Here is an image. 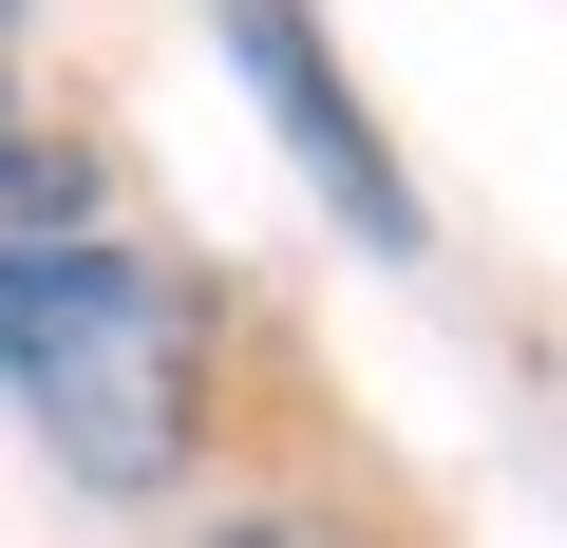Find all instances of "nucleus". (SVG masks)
I'll list each match as a JSON object with an SVG mask.
<instances>
[{
	"label": "nucleus",
	"mask_w": 567,
	"mask_h": 548,
	"mask_svg": "<svg viewBox=\"0 0 567 548\" xmlns=\"http://www.w3.org/2000/svg\"><path fill=\"white\" fill-rule=\"evenodd\" d=\"M0 379L39 397L76 492H189V454H208V303L133 246H20Z\"/></svg>",
	"instance_id": "1"
},
{
	"label": "nucleus",
	"mask_w": 567,
	"mask_h": 548,
	"mask_svg": "<svg viewBox=\"0 0 567 548\" xmlns=\"http://www.w3.org/2000/svg\"><path fill=\"white\" fill-rule=\"evenodd\" d=\"M227 20V58H246V95H265V133H284V170H303L379 265H416V189H398V152H379V114H360V76L322 58V20L303 0H208Z\"/></svg>",
	"instance_id": "2"
},
{
	"label": "nucleus",
	"mask_w": 567,
	"mask_h": 548,
	"mask_svg": "<svg viewBox=\"0 0 567 548\" xmlns=\"http://www.w3.org/2000/svg\"><path fill=\"white\" fill-rule=\"evenodd\" d=\"M76 208H95V152H76L58 114H20V76H0V227L39 246V227H76Z\"/></svg>",
	"instance_id": "3"
},
{
	"label": "nucleus",
	"mask_w": 567,
	"mask_h": 548,
	"mask_svg": "<svg viewBox=\"0 0 567 548\" xmlns=\"http://www.w3.org/2000/svg\"><path fill=\"white\" fill-rule=\"evenodd\" d=\"M208 548H379V529H341V510H227Z\"/></svg>",
	"instance_id": "4"
},
{
	"label": "nucleus",
	"mask_w": 567,
	"mask_h": 548,
	"mask_svg": "<svg viewBox=\"0 0 567 548\" xmlns=\"http://www.w3.org/2000/svg\"><path fill=\"white\" fill-rule=\"evenodd\" d=\"M0 341H20V246H0Z\"/></svg>",
	"instance_id": "5"
},
{
	"label": "nucleus",
	"mask_w": 567,
	"mask_h": 548,
	"mask_svg": "<svg viewBox=\"0 0 567 548\" xmlns=\"http://www.w3.org/2000/svg\"><path fill=\"white\" fill-rule=\"evenodd\" d=\"M0 58H20V0H0Z\"/></svg>",
	"instance_id": "6"
}]
</instances>
